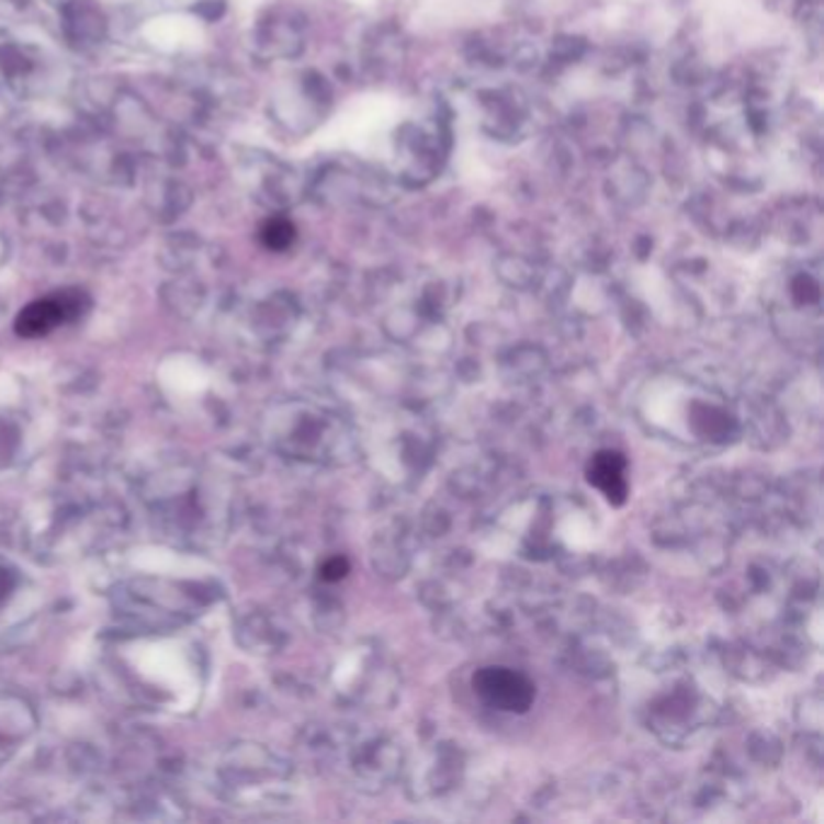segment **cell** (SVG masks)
Segmentation results:
<instances>
[{
    "mask_svg": "<svg viewBox=\"0 0 824 824\" xmlns=\"http://www.w3.org/2000/svg\"><path fill=\"white\" fill-rule=\"evenodd\" d=\"M86 307L88 297L82 291H58L22 307V313L15 319V331L25 339L46 337L56 327L80 317Z\"/></svg>",
    "mask_w": 824,
    "mask_h": 824,
    "instance_id": "1",
    "label": "cell"
},
{
    "mask_svg": "<svg viewBox=\"0 0 824 824\" xmlns=\"http://www.w3.org/2000/svg\"><path fill=\"white\" fill-rule=\"evenodd\" d=\"M474 687L488 707L506 713H524L534 701V685L510 667H484L476 673Z\"/></svg>",
    "mask_w": 824,
    "mask_h": 824,
    "instance_id": "2",
    "label": "cell"
},
{
    "mask_svg": "<svg viewBox=\"0 0 824 824\" xmlns=\"http://www.w3.org/2000/svg\"><path fill=\"white\" fill-rule=\"evenodd\" d=\"M590 482L600 486L609 500H622L627 494L624 458L617 452H600L590 464Z\"/></svg>",
    "mask_w": 824,
    "mask_h": 824,
    "instance_id": "3",
    "label": "cell"
},
{
    "mask_svg": "<svg viewBox=\"0 0 824 824\" xmlns=\"http://www.w3.org/2000/svg\"><path fill=\"white\" fill-rule=\"evenodd\" d=\"M259 237L273 252H283L295 242V225L289 218H269L261 225Z\"/></svg>",
    "mask_w": 824,
    "mask_h": 824,
    "instance_id": "4",
    "label": "cell"
},
{
    "mask_svg": "<svg viewBox=\"0 0 824 824\" xmlns=\"http://www.w3.org/2000/svg\"><path fill=\"white\" fill-rule=\"evenodd\" d=\"M346 573H349V561L337 556V558H329L325 566H321V578L325 580H341Z\"/></svg>",
    "mask_w": 824,
    "mask_h": 824,
    "instance_id": "5",
    "label": "cell"
}]
</instances>
